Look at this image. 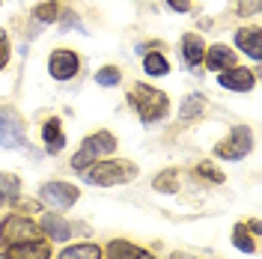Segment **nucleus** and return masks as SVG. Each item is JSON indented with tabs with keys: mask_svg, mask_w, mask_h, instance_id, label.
<instances>
[{
	"mask_svg": "<svg viewBox=\"0 0 262 259\" xmlns=\"http://www.w3.org/2000/svg\"><path fill=\"white\" fill-rule=\"evenodd\" d=\"M134 176H137V167L131 161H96L93 167H86V182L98 188H114V185L131 182Z\"/></svg>",
	"mask_w": 262,
	"mask_h": 259,
	"instance_id": "obj_1",
	"label": "nucleus"
},
{
	"mask_svg": "<svg viewBox=\"0 0 262 259\" xmlns=\"http://www.w3.org/2000/svg\"><path fill=\"white\" fill-rule=\"evenodd\" d=\"M131 104L137 107V114L140 119H146V122H155V119H161L167 114V96H164L161 90H152L146 83H137L134 90H131Z\"/></svg>",
	"mask_w": 262,
	"mask_h": 259,
	"instance_id": "obj_2",
	"label": "nucleus"
},
{
	"mask_svg": "<svg viewBox=\"0 0 262 259\" xmlns=\"http://www.w3.org/2000/svg\"><path fill=\"white\" fill-rule=\"evenodd\" d=\"M116 149V140L111 131H98V134H90L86 140H83L81 152L72 158V167L75 170H86V167H93L98 158H104V155H111Z\"/></svg>",
	"mask_w": 262,
	"mask_h": 259,
	"instance_id": "obj_3",
	"label": "nucleus"
},
{
	"mask_svg": "<svg viewBox=\"0 0 262 259\" xmlns=\"http://www.w3.org/2000/svg\"><path fill=\"white\" fill-rule=\"evenodd\" d=\"M42 229L36 227L33 221H27L24 214H9L0 224V242L3 244H18V242H39Z\"/></svg>",
	"mask_w": 262,
	"mask_h": 259,
	"instance_id": "obj_4",
	"label": "nucleus"
},
{
	"mask_svg": "<svg viewBox=\"0 0 262 259\" xmlns=\"http://www.w3.org/2000/svg\"><path fill=\"white\" fill-rule=\"evenodd\" d=\"M24 137H27V128H24L21 114L12 107H0V146L15 149L24 143Z\"/></svg>",
	"mask_w": 262,
	"mask_h": 259,
	"instance_id": "obj_5",
	"label": "nucleus"
},
{
	"mask_svg": "<svg viewBox=\"0 0 262 259\" xmlns=\"http://www.w3.org/2000/svg\"><path fill=\"white\" fill-rule=\"evenodd\" d=\"M253 149V134H250V128H245V125H238V128H232V134H229L224 143H217V158H227V161H238V158H245L247 152Z\"/></svg>",
	"mask_w": 262,
	"mask_h": 259,
	"instance_id": "obj_6",
	"label": "nucleus"
},
{
	"mask_svg": "<svg viewBox=\"0 0 262 259\" xmlns=\"http://www.w3.org/2000/svg\"><path fill=\"white\" fill-rule=\"evenodd\" d=\"M42 200L57 209H69L78 200V188L69 182H48V185H42Z\"/></svg>",
	"mask_w": 262,
	"mask_h": 259,
	"instance_id": "obj_7",
	"label": "nucleus"
},
{
	"mask_svg": "<svg viewBox=\"0 0 262 259\" xmlns=\"http://www.w3.org/2000/svg\"><path fill=\"white\" fill-rule=\"evenodd\" d=\"M78 66H81V60H78L75 51H54L51 60H48V69H51V75H54L57 81L75 78V75H78Z\"/></svg>",
	"mask_w": 262,
	"mask_h": 259,
	"instance_id": "obj_8",
	"label": "nucleus"
},
{
	"mask_svg": "<svg viewBox=\"0 0 262 259\" xmlns=\"http://www.w3.org/2000/svg\"><path fill=\"white\" fill-rule=\"evenodd\" d=\"M6 259H51V244L48 242L6 244Z\"/></svg>",
	"mask_w": 262,
	"mask_h": 259,
	"instance_id": "obj_9",
	"label": "nucleus"
},
{
	"mask_svg": "<svg viewBox=\"0 0 262 259\" xmlns=\"http://www.w3.org/2000/svg\"><path fill=\"white\" fill-rule=\"evenodd\" d=\"M217 83L221 87H227V90H235V93H247V90H253V72H247V69H227V72H221L217 75Z\"/></svg>",
	"mask_w": 262,
	"mask_h": 259,
	"instance_id": "obj_10",
	"label": "nucleus"
},
{
	"mask_svg": "<svg viewBox=\"0 0 262 259\" xmlns=\"http://www.w3.org/2000/svg\"><path fill=\"white\" fill-rule=\"evenodd\" d=\"M203 60H206V66H209L212 72L235 69V54H232V48H227V45H214V48H209L206 54H203Z\"/></svg>",
	"mask_w": 262,
	"mask_h": 259,
	"instance_id": "obj_11",
	"label": "nucleus"
},
{
	"mask_svg": "<svg viewBox=\"0 0 262 259\" xmlns=\"http://www.w3.org/2000/svg\"><path fill=\"white\" fill-rule=\"evenodd\" d=\"M203 54H206V45H203V39H200L196 33H188V36L182 39V57H185V63L196 69V66L203 63Z\"/></svg>",
	"mask_w": 262,
	"mask_h": 259,
	"instance_id": "obj_12",
	"label": "nucleus"
},
{
	"mask_svg": "<svg viewBox=\"0 0 262 259\" xmlns=\"http://www.w3.org/2000/svg\"><path fill=\"white\" fill-rule=\"evenodd\" d=\"M235 42H238V48L245 51L247 57H253V60H259L262 57V45H259V27H245V30L235 33Z\"/></svg>",
	"mask_w": 262,
	"mask_h": 259,
	"instance_id": "obj_13",
	"label": "nucleus"
},
{
	"mask_svg": "<svg viewBox=\"0 0 262 259\" xmlns=\"http://www.w3.org/2000/svg\"><path fill=\"white\" fill-rule=\"evenodd\" d=\"M42 137H45V149H48L51 155L63 152L66 137H63V128H60V119H48L45 128H42Z\"/></svg>",
	"mask_w": 262,
	"mask_h": 259,
	"instance_id": "obj_14",
	"label": "nucleus"
},
{
	"mask_svg": "<svg viewBox=\"0 0 262 259\" xmlns=\"http://www.w3.org/2000/svg\"><path fill=\"white\" fill-rule=\"evenodd\" d=\"M107 259H155V256L146 253V250H140V247H134V244H128V242H111Z\"/></svg>",
	"mask_w": 262,
	"mask_h": 259,
	"instance_id": "obj_15",
	"label": "nucleus"
},
{
	"mask_svg": "<svg viewBox=\"0 0 262 259\" xmlns=\"http://www.w3.org/2000/svg\"><path fill=\"white\" fill-rule=\"evenodd\" d=\"M42 229L48 232L54 242H66V239L72 235V227L66 224L60 214H45V218H42Z\"/></svg>",
	"mask_w": 262,
	"mask_h": 259,
	"instance_id": "obj_16",
	"label": "nucleus"
},
{
	"mask_svg": "<svg viewBox=\"0 0 262 259\" xmlns=\"http://www.w3.org/2000/svg\"><path fill=\"white\" fill-rule=\"evenodd\" d=\"M60 259H101V247L98 244H75V247H66Z\"/></svg>",
	"mask_w": 262,
	"mask_h": 259,
	"instance_id": "obj_17",
	"label": "nucleus"
},
{
	"mask_svg": "<svg viewBox=\"0 0 262 259\" xmlns=\"http://www.w3.org/2000/svg\"><path fill=\"white\" fill-rule=\"evenodd\" d=\"M18 191H21V182H18V176H12V173H3V176H0V203H3V200H15Z\"/></svg>",
	"mask_w": 262,
	"mask_h": 259,
	"instance_id": "obj_18",
	"label": "nucleus"
},
{
	"mask_svg": "<svg viewBox=\"0 0 262 259\" xmlns=\"http://www.w3.org/2000/svg\"><path fill=\"white\" fill-rule=\"evenodd\" d=\"M143 69H146V75H155L158 78V75H167L170 72V63L164 60L161 54H146L143 57Z\"/></svg>",
	"mask_w": 262,
	"mask_h": 259,
	"instance_id": "obj_19",
	"label": "nucleus"
},
{
	"mask_svg": "<svg viewBox=\"0 0 262 259\" xmlns=\"http://www.w3.org/2000/svg\"><path fill=\"white\" fill-rule=\"evenodd\" d=\"M232 244H235L238 250H245V253H253V250H256V244H253V239L247 235L245 224H238V227L232 229Z\"/></svg>",
	"mask_w": 262,
	"mask_h": 259,
	"instance_id": "obj_20",
	"label": "nucleus"
},
{
	"mask_svg": "<svg viewBox=\"0 0 262 259\" xmlns=\"http://www.w3.org/2000/svg\"><path fill=\"white\" fill-rule=\"evenodd\" d=\"M200 111H203V98H200V96H188V98H185V104H182L179 119H182V122H191V119L200 116Z\"/></svg>",
	"mask_w": 262,
	"mask_h": 259,
	"instance_id": "obj_21",
	"label": "nucleus"
},
{
	"mask_svg": "<svg viewBox=\"0 0 262 259\" xmlns=\"http://www.w3.org/2000/svg\"><path fill=\"white\" fill-rule=\"evenodd\" d=\"M152 188H155V191H161V194H173V191H176V173H170V170L158 173L155 182H152Z\"/></svg>",
	"mask_w": 262,
	"mask_h": 259,
	"instance_id": "obj_22",
	"label": "nucleus"
},
{
	"mask_svg": "<svg viewBox=\"0 0 262 259\" xmlns=\"http://www.w3.org/2000/svg\"><path fill=\"white\" fill-rule=\"evenodd\" d=\"M119 78H122V75H119V69H114V66H104L101 72H96V81L101 83V87H116Z\"/></svg>",
	"mask_w": 262,
	"mask_h": 259,
	"instance_id": "obj_23",
	"label": "nucleus"
},
{
	"mask_svg": "<svg viewBox=\"0 0 262 259\" xmlns=\"http://www.w3.org/2000/svg\"><path fill=\"white\" fill-rule=\"evenodd\" d=\"M33 15L39 18V21H54V18H57V3H54V0H48V3L36 6V9H33Z\"/></svg>",
	"mask_w": 262,
	"mask_h": 259,
	"instance_id": "obj_24",
	"label": "nucleus"
},
{
	"mask_svg": "<svg viewBox=\"0 0 262 259\" xmlns=\"http://www.w3.org/2000/svg\"><path fill=\"white\" fill-rule=\"evenodd\" d=\"M196 173H200V176H206L209 182H224V173H221L214 164H209V161L200 164V167H196Z\"/></svg>",
	"mask_w": 262,
	"mask_h": 259,
	"instance_id": "obj_25",
	"label": "nucleus"
},
{
	"mask_svg": "<svg viewBox=\"0 0 262 259\" xmlns=\"http://www.w3.org/2000/svg\"><path fill=\"white\" fill-rule=\"evenodd\" d=\"M9 63V36L0 30V69Z\"/></svg>",
	"mask_w": 262,
	"mask_h": 259,
	"instance_id": "obj_26",
	"label": "nucleus"
},
{
	"mask_svg": "<svg viewBox=\"0 0 262 259\" xmlns=\"http://www.w3.org/2000/svg\"><path fill=\"white\" fill-rule=\"evenodd\" d=\"M167 3H170L176 12H188V9H191V3H188V0H167Z\"/></svg>",
	"mask_w": 262,
	"mask_h": 259,
	"instance_id": "obj_27",
	"label": "nucleus"
},
{
	"mask_svg": "<svg viewBox=\"0 0 262 259\" xmlns=\"http://www.w3.org/2000/svg\"><path fill=\"white\" fill-rule=\"evenodd\" d=\"M170 259H194V256H191V253H182V250H176Z\"/></svg>",
	"mask_w": 262,
	"mask_h": 259,
	"instance_id": "obj_28",
	"label": "nucleus"
},
{
	"mask_svg": "<svg viewBox=\"0 0 262 259\" xmlns=\"http://www.w3.org/2000/svg\"><path fill=\"white\" fill-rule=\"evenodd\" d=\"M0 259H6V256H0Z\"/></svg>",
	"mask_w": 262,
	"mask_h": 259,
	"instance_id": "obj_29",
	"label": "nucleus"
}]
</instances>
